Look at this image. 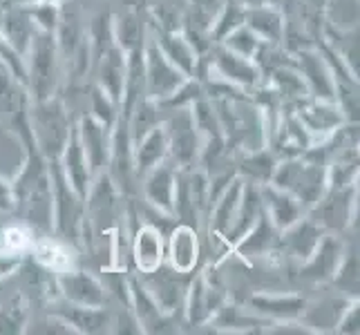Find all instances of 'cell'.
<instances>
[{"mask_svg": "<svg viewBox=\"0 0 360 335\" xmlns=\"http://www.w3.org/2000/svg\"><path fill=\"white\" fill-rule=\"evenodd\" d=\"M244 25H248L264 43L278 45L284 36V16L276 5L246 7Z\"/></svg>", "mask_w": 360, "mask_h": 335, "instance_id": "32", "label": "cell"}, {"mask_svg": "<svg viewBox=\"0 0 360 335\" xmlns=\"http://www.w3.org/2000/svg\"><path fill=\"white\" fill-rule=\"evenodd\" d=\"M58 45L56 36L47 32H36L34 41L25 54V88L32 101H43L56 94L58 85Z\"/></svg>", "mask_w": 360, "mask_h": 335, "instance_id": "3", "label": "cell"}, {"mask_svg": "<svg viewBox=\"0 0 360 335\" xmlns=\"http://www.w3.org/2000/svg\"><path fill=\"white\" fill-rule=\"evenodd\" d=\"M49 181H52V202H54V223L52 228L65 242H77L81 237L83 223V199L72 190L63 170L56 161H47Z\"/></svg>", "mask_w": 360, "mask_h": 335, "instance_id": "4", "label": "cell"}, {"mask_svg": "<svg viewBox=\"0 0 360 335\" xmlns=\"http://www.w3.org/2000/svg\"><path fill=\"white\" fill-rule=\"evenodd\" d=\"M276 168H278V157L264 145L257 147V150H246L242 155V159L238 161V177L255 185H262L273 179Z\"/></svg>", "mask_w": 360, "mask_h": 335, "instance_id": "34", "label": "cell"}, {"mask_svg": "<svg viewBox=\"0 0 360 335\" xmlns=\"http://www.w3.org/2000/svg\"><path fill=\"white\" fill-rule=\"evenodd\" d=\"M56 289L60 300L79 306H105L108 300V289L88 270L68 268L56 272Z\"/></svg>", "mask_w": 360, "mask_h": 335, "instance_id": "13", "label": "cell"}, {"mask_svg": "<svg viewBox=\"0 0 360 335\" xmlns=\"http://www.w3.org/2000/svg\"><path fill=\"white\" fill-rule=\"evenodd\" d=\"M27 14L32 18V22L36 25L39 32H47V34H54L58 22H60V9L54 3H45V0H36V3L25 7Z\"/></svg>", "mask_w": 360, "mask_h": 335, "instance_id": "45", "label": "cell"}, {"mask_svg": "<svg viewBox=\"0 0 360 335\" xmlns=\"http://www.w3.org/2000/svg\"><path fill=\"white\" fill-rule=\"evenodd\" d=\"M184 272H177V270H172L170 266H168V270H166V266L161 264L157 270H153V272H143L141 275V280H143V284L148 287V291L153 293V297L159 302V306L164 308L166 313H175L177 311V306L181 304V300H184V291H186V284H184Z\"/></svg>", "mask_w": 360, "mask_h": 335, "instance_id": "23", "label": "cell"}, {"mask_svg": "<svg viewBox=\"0 0 360 335\" xmlns=\"http://www.w3.org/2000/svg\"><path fill=\"white\" fill-rule=\"evenodd\" d=\"M166 262L172 270L191 275L200 262V237L191 223H177L166 242Z\"/></svg>", "mask_w": 360, "mask_h": 335, "instance_id": "16", "label": "cell"}, {"mask_svg": "<svg viewBox=\"0 0 360 335\" xmlns=\"http://www.w3.org/2000/svg\"><path fill=\"white\" fill-rule=\"evenodd\" d=\"M221 5H224V0H191L193 11H191V18L186 22L193 25L195 29L206 32L210 36V27H213Z\"/></svg>", "mask_w": 360, "mask_h": 335, "instance_id": "44", "label": "cell"}, {"mask_svg": "<svg viewBox=\"0 0 360 335\" xmlns=\"http://www.w3.org/2000/svg\"><path fill=\"white\" fill-rule=\"evenodd\" d=\"M259 197H262V210L280 232L284 228H289L291 223H295L307 213V208L297 202L293 195L278 188V185H273L271 181L259 185Z\"/></svg>", "mask_w": 360, "mask_h": 335, "instance_id": "22", "label": "cell"}, {"mask_svg": "<svg viewBox=\"0 0 360 335\" xmlns=\"http://www.w3.org/2000/svg\"><path fill=\"white\" fill-rule=\"evenodd\" d=\"M327 164H329V147L322 141L311 145L302 155L278 161V168L273 172L271 183L293 195L309 210L329 188Z\"/></svg>", "mask_w": 360, "mask_h": 335, "instance_id": "1", "label": "cell"}, {"mask_svg": "<svg viewBox=\"0 0 360 335\" xmlns=\"http://www.w3.org/2000/svg\"><path fill=\"white\" fill-rule=\"evenodd\" d=\"M262 213V197H259V185L244 181L242 185V195H240V204H238V213H235V221L231 230L226 232L224 242L231 246L235 239H240L242 235L253 226V221Z\"/></svg>", "mask_w": 360, "mask_h": 335, "instance_id": "33", "label": "cell"}, {"mask_svg": "<svg viewBox=\"0 0 360 335\" xmlns=\"http://www.w3.org/2000/svg\"><path fill=\"white\" fill-rule=\"evenodd\" d=\"M352 297H327V300H320L316 304H309L304 306V313H302V322L309 327L311 333H327V331H336L338 322L345 313V308L349 306Z\"/></svg>", "mask_w": 360, "mask_h": 335, "instance_id": "31", "label": "cell"}, {"mask_svg": "<svg viewBox=\"0 0 360 335\" xmlns=\"http://www.w3.org/2000/svg\"><path fill=\"white\" fill-rule=\"evenodd\" d=\"M155 45L161 49L172 65H177L186 77H195L197 63H200V54L188 43L181 29H161L155 27Z\"/></svg>", "mask_w": 360, "mask_h": 335, "instance_id": "28", "label": "cell"}, {"mask_svg": "<svg viewBox=\"0 0 360 335\" xmlns=\"http://www.w3.org/2000/svg\"><path fill=\"white\" fill-rule=\"evenodd\" d=\"M132 259L136 270L153 272L166 264V239L164 230L155 223H141L132 235Z\"/></svg>", "mask_w": 360, "mask_h": 335, "instance_id": "18", "label": "cell"}, {"mask_svg": "<svg viewBox=\"0 0 360 335\" xmlns=\"http://www.w3.org/2000/svg\"><path fill=\"white\" fill-rule=\"evenodd\" d=\"M345 242L338 237L336 232H325L322 239L318 242L316 251L309 255L302 266H300V275L307 282L314 284H329L333 275L338 272L342 259H345Z\"/></svg>", "mask_w": 360, "mask_h": 335, "instance_id": "11", "label": "cell"}, {"mask_svg": "<svg viewBox=\"0 0 360 335\" xmlns=\"http://www.w3.org/2000/svg\"><path fill=\"white\" fill-rule=\"evenodd\" d=\"M289 107L300 119L307 134L311 136V145L327 141L340 126H345V114L336 101H325V98L304 96L300 101L289 103Z\"/></svg>", "mask_w": 360, "mask_h": 335, "instance_id": "6", "label": "cell"}, {"mask_svg": "<svg viewBox=\"0 0 360 335\" xmlns=\"http://www.w3.org/2000/svg\"><path fill=\"white\" fill-rule=\"evenodd\" d=\"M27 306L22 297H11L0 304V333H25L27 329Z\"/></svg>", "mask_w": 360, "mask_h": 335, "instance_id": "39", "label": "cell"}, {"mask_svg": "<svg viewBox=\"0 0 360 335\" xmlns=\"http://www.w3.org/2000/svg\"><path fill=\"white\" fill-rule=\"evenodd\" d=\"M52 313L58 315L60 320H65L74 333H83V335L105 333L115 324L112 315L105 311V306H79L60 300L58 304L52 306Z\"/></svg>", "mask_w": 360, "mask_h": 335, "instance_id": "21", "label": "cell"}, {"mask_svg": "<svg viewBox=\"0 0 360 335\" xmlns=\"http://www.w3.org/2000/svg\"><path fill=\"white\" fill-rule=\"evenodd\" d=\"M36 32L39 29H36V25L32 22L25 7L0 5V34L5 36V41L14 47L22 58H25V54H27Z\"/></svg>", "mask_w": 360, "mask_h": 335, "instance_id": "29", "label": "cell"}, {"mask_svg": "<svg viewBox=\"0 0 360 335\" xmlns=\"http://www.w3.org/2000/svg\"><path fill=\"white\" fill-rule=\"evenodd\" d=\"M30 126L34 143L45 161H56L60 157L74 128L68 107L56 96L34 101V105L30 107Z\"/></svg>", "mask_w": 360, "mask_h": 335, "instance_id": "2", "label": "cell"}, {"mask_svg": "<svg viewBox=\"0 0 360 335\" xmlns=\"http://www.w3.org/2000/svg\"><path fill=\"white\" fill-rule=\"evenodd\" d=\"M262 43L264 41L259 39L248 25H240V27H235L231 34H226L224 39L219 41V45H224L226 49H231L233 54L244 56V58H255Z\"/></svg>", "mask_w": 360, "mask_h": 335, "instance_id": "37", "label": "cell"}, {"mask_svg": "<svg viewBox=\"0 0 360 335\" xmlns=\"http://www.w3.org/2000/svg\"><path fill=\"white\" fill-rule=\"evenodd\" d=\"M244 14H246V7L240 5L238 0H224V5H221L219 14H217V18L213 22V27H210V41L219 43L235 27L244 25Z\"/></svg>", "mask_w": 360, "mask_h": 335, "instance_id": "38", "label": "cell"}, {"mask_svg": "<svg viewBox=\"0 0 360 335\" xmlns=\"http://www.w3.org/2000/svg\"><path fill=\"white\" fill-rule=\"evenodd\" d=\"M325 232H327L325 228L318 226V223L304 213L295 223H291L289 228H284L280 232L282 235L280 242H282L284 251H287V255L302 264L304 259L316 251V246Z\"/></svg>", "mask_w": 360, "mask_h": 335, "instance_id": "25", "label": "cell"}, {"mask_svg": "<svg viewBox=\"0 0 360 335\" xmlns=\"http://www.w3.org/2000/svg\"><path fill=\"white\" fill-rule=\"evenodd\" d=\"M112 36L115 43L126 54L139 52L146 45V25L136 11H126V14H119L117 18H112Z\"/></svg>", "mask_w": 360, "mask_h": 335, "instance_id": "35", "label": "cell"}, {"mask_svg": "<svg viewBox=\"0 0 360 335\" xmlns=\"http://www.w3.org/2000/svg\"><path fill=\"white\" fill-rule=\"evenodd\" d=\"M0 210L3 213L14 210V190H11V183L5 181L3 177H0Z\"/></svg>", "mask_w": 360, "mask_h": 335, "instance_id": "48", "label": "cell"}, {"mask_svg": "<svg viewBox=\"0 0 360 335\" xmlns=\"http://www.w3.org/2000/svg\"><path fill=\"white\" fill-rule=\"evenodd\" d=\"M58 166H60V170H63L68 183L72 185V190L85 202L90 185L94 181V175H92L90 164H88V159H85V152L81 147L77 126L72 128L70 139H68V143L63 147V152H60V157H58Z\"/></svg>", "mask_w": 360, "mask_h": 335, "instance_id": "20", "label": "cell"}, {"mask_svg": "<svg viewBox=\"0 0 360 335\" xmlns=\"http://www.w3.org/2000/svg\"><path fill=\"white\" fill-rule=\"evenodd\" d=\"M293 67L300 72L309 96L336 101V81H333V74L327 65L325 56L318 49H300L295 56Z\"/></svg>", "mask_w": 360, "mask_h": 335, "instance_id": "14", "label": "cell"}, {"mask_svg": "<svg viewBox=\"0 0 360 335\" xmlns=\"http://www.w3.org/2000/svg\"><path fill=\"white\" fill-rule=\"evenodd\" d=\"M242 185L244 179L235 175L224 190L217 195V199L210 206V235L217 239H224L226 232L231 230L235 213H238V204H240V195H242Z\"/></svg>", "mask_w": 360, "mask_h": 335, "instance_id": "30", "label": "cell"}, {"mask_svg": "<svg viewBox=\"0 0 360 335\" xmlns=\"http://www.w3.org/2000/svg\"><path fill=\"white\" fill-rule=\"evenodd\" d=\"M22 264V255L14 251H0V280L9 277Z\"/></svg>", "mask_w": 360, "mask_h": 335, "instance_id": "47", "label": "cell"}, {"mask_svg": "<svg viewBox=\"0 0 360 335\" xmlns=\"http://www.w3.org/2000/svg\"><path fill=\"white\" fill-rule=\"evenodd\" d=\"M128 306L134 315V320L139 322L141 333H166L172 331V315L166 313L159 306V302L153 297V293L148 291L141 277L128 275Z\"/></svg>", "mask_w": 360, "mask_h": 335, "instance_id": "12", "label": "cell"}, {"mask_svg": "<svg viewBox=\"0 0 360 335\" xmlns=\"http://www.w3.org/2000/svg\"><path fill=\"white\" fill-rule=\"evenodd\" d=\"M331 284H336L345 297L358 300V255H354L349 251L345 253L342 264L336 275H333Z\"/></svg>", "mask_w": 360, "mask_h": 335, "instance_id": "43", "label": "cell"}, {"mask_svg": "<svg viewBox=\"0 0 360 335\" xmlns=\"http://www.w3.org/2000/svg\"><path fill=\"white\" fill-rule=\"evenodd\" d=\"M45 3H54V5H60V3H65V0H45Z\"/></svg>", "mask_w": 360, "mask_h": 335, "instance_id": "51", "label": "cell"}, {"mask_svg": "<svg viewBox=\"0 0 360 335\" xmlns=\"http://www.w3.org/2000/svg\"><path fill=\"white\" fill-rule=\"evenodd\" d=\"M271 88L278 92V96L282 98L284 103H295L300 101V98L309 96L307 92V85L300 77V72H297L293 65H282V67H276L271 72Z\"/></svg>", "mask_w": 360, "mask_h": 335, "instance_id": "36", "label": "cell"}, {"mask_svg": "<svg viewBox=\"0 0 360 335\" xmlns=\"http://www.w3.org/2000/svg\"><path fill=\"white\" fill-rule=\"evenodd\" d=\"M327 18L333 29H356L358 27V0H329Z\"/></svg>", "mask_w": 360, "mask_h": 335, "instance_id": "41", "label": "cell"}, {"mask_svg": "<svg viewBox=\"0 0 360 335\" xmlns=\"http://www.w3.org/2000/svg\"><path fill=\"white\" fill-rule=\"evenodd\" d=\"M184 302H186V320L193 327H200V324H208L213 315L219 311V306L224 304V293H221V289L215 282H210L206 270V272H197L191 280V284L186 287Z\"/></svg>", "mask_w": 360, "mask_h": 335, "instance_id": "9", "label": "cell"}, {"mask_svg": "<svg viewBox=\"0 0 360 335\" xmlns=\"http://www.w3.org/2000/svg\"><path fill=\"white\" fill-rule=\"evenodd\" d=\"M307 215L327 232H342L356 215V183L327 188L325 195L307 210Z\"/></svg>", "mask_w": 360, "mask_h": 335, "instance_id": "7", "label": "cell"}, {"mask_svg": "<svg viewBox=\"0 0 360 335\" xmlns=\"http://www.w3.org/2000/svg\"><path fill=\"white\" fill-rule=\"evenodd\" d=\"M90 103H92V114L90 117L96 119L108 130H112L117 119H119V103L105 90L98 88V85H94V88H92Z\"/></svg>", "mask_w": 360, "mask_h": 335, "instance_id": "40", "label": "cell"}, {"mask_svg": "<svg viewBox=\"0 0 360 335\" xmlns=\"http://www.w3.org/2000/svg\"><path fill=\"white\" fill-rule=\"evenodd\" d=\"M168 136V159L179 170H191L197 166L202 155V136L197 130L191 107L172 110V117L164 123Z\"/></svg>", "mask_w": 360, "mask_h": 335, "instance_id": "5", "label": "cell"}, {"mask_svg": "<svg viewBox=\"0 0 360 335\" xmlns=\"http://www.w3.org/2000/svg\"><path fill=\"white\" fill-rule=\"evenodd\" d=\"M248 306L251 311L271 322H291L300 320L304 313L307 300L295 293H253L248 297Z\"/></svg>", "mask_w": 360, "mask_h": 335, "instance_id": "17", "label": "cell"}, {"mask_svg": "<svg viewBox=\"0 0 360 335\" xmlns=\"http://www.w3.org/2000/svg\"><path fill=\"white\" fill-rule=\"evenodd\" d=\"M128 74V54L115 43L96 60V85L105 90L117 103H121Z\"/></svg>", "mask_w": 360, "mask_h": 335, "instance_id": "27", "label": "cell"}, {"mask_svg": "<svg viewBox=\"0 0 360 335\" xmlns=\"http://www.w3.org/2000/svg\"><path fill=\"white\" fill-rule=\"evenodd\" d=\"M278 235L280 230L273 226L271 219L266 217V213L262 210L259 217L253 221V226L248 228L240 239H235L229 251L238 257H262L269 255L273 251V246L278 244Z\"/></svg>", "mask_w": 360, "mask_h": 335, "instance_id": "24", "label": "cell"}, {"mask_svg": "<svg viewBox=\"0 0 360 335\" xmlns=\"http://www.w3.org/2000/svg\"><path fill=\"white\" fill-rule=\"evenodd\" d=\"M168 159V136L164 123L148 130L141 139L132 143V168L136 177H143L148 170L164 164Z\"/></svg>", "mask_w": 360, "mask_h": 335, "instance_id": "26", "label": "cell"}, {"mask_svg": "<svg viewBox=\"0 0 360 335\" xmlns=\"http://www.w3.org/2000/svg\"><path fill=\"white\" fill-rule=\"evenodd\" d=\"M360 331V304L358 300H352L349 306L345 308V313L336 327V333H345V335H354Z\"/></svg>", "mask_w": 360, "mask_h": 335, "instance_id": "46", "label": "cell"}, {"mask_svg": "<svg viewBox=\"0 0 360 335\" xmlns=\"http://www.w3.org/2000/svg\"><path fill=\"white\" fill-rule=\"evenodd\" d=\"M208 65L215 72L217 79L226 81V83L235 85V88H240L244 92L253 90L259 83V77H262V72H259V67L253 58H244V56L233 54L231 49H226L219 43H215L213 49H210Z\"/></svg>", "mask_w": 360, "mask_h": 335, "instance_id": "10", "label": "cell"}, {"mask_svg": "<svg viewBox=\"0 0 360 335\" xmlns=\"http://www.w3.org/2000/svg\"><path fill=\"white\" fill-rule=\"evenodd\" d=\"M186 79L188 77L161 54V49L155 45V41L143 45V92L148 98L161 103L164 98H168L175 92Z\"/></svg>", "mask_w": 360, "mask_h": 335, "instance_id": "8", "label": "cell"}, {"mask_svg": "<svg viewBox=\"0 0 360 335\" xmlns=\"http://www.w3.org/2000/svg\"><path fill=\"white\" fill-rule=\"evenodd\" d=\"M143 179V199L161 215L175 217V192H177V168L172 164H159L148 170Z\"/></svg>", "mask_w": 360, "mask_h": 335, "instance_id": "15", "label": "cell"}, {"mask_svg": "<svg viewBox=\"0 0 360 335\" xmlns=\"http://www.w3.org/2000/svg\"><path fill=\"white\" fill-rule=\"evenodd\" d=\"M115 45V36H112V18L110 16H98L92 27H90V36H88V47H90V58H94V63L98 60L103 52H108L110 47Z\"/></svg>", "mask_w": 360, "mask_h": 335, "instance_id": "42", "label": "cell"}, {"mask_svg": "<svg viewBox=\"0 0 360 335\" xmlns=\"http://www.w3.org/2000/svg\"><path fill=\"white\" fill-rule=\"evenodd\" d=\"M77 134L85 152V159H88V164H90L92 175L96 177V175H101V172H105L108 161H110V136H112V130H108L92 117H83L77 126Z\"/></svg>", "mask_w": 360, "mask_h": 335, "instance_id": "19", "label": "cell"}, {"mask_svg": "<svg viewBox=\"0 0 360 335\" xmlns=\"http://www.w3.org/2000/svg\"><path fill=\"white\" fill-rule=\"evenodd\" d=\"M5 7H27L32 3H36V0H0Z\"/></svg>", "mask_w": 360, "mask_h": 335, "instance_id": "50", "label": "cell"}, {"mask_svg": "<svg viewBox=\"0 0 360 335\" xmlns=\"http://www.w3.org/2000/svg\"><path fill=\"white\" fill-rule=\"evenodd\" d=\"M244 7H259V5H278V0H238Z\"/></svg>", "mask_w": 360, "mask_h": 335, "instance_id": "49", "label": "cell"}]
</instances>
